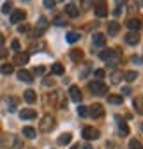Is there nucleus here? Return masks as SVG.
<instances>
[{
	"instance_id": "1",
	"label": "nucleus",
	"mask_w": 143,
	"mask_h": 149,
	"mask_svg": "<svg viewBox=\"0 0 143 149\" xmlns=\"http://www.w3.org/2000/svg\"><path fill=\"white\" fill-rule=\"evenodd\" d=\"M88 89L92 91V94L102 96V94H106V91H108V85H106L104 82H101V80H94V82L88 84Z\"/></svg>"
},
{
	"instance_id": "2",
	"label": "nucleus",
	"mask_w": 143,
	"mask_h": 149,
	"mask_svg": "<svg viewBox=\"0 0 143 149\" xmlns=\"http://www.w3.org/2000/svg\"><path fill=\"white\" fill-rule=\"evenodd\" d=\"M55 119H53L51 116H44L43 117V121L39 123V130H41V132H44V133H48V132H51V130L53 128H55Z\"/></svg>"
},
{
	"instance_id": "3",
	"label": "nucleus",
	"mask_w": 143,
	"mask_h": 149,
	"mask_svg": "<svg viewBox=\"0 0 143 149\" xmlns=\"http://www.w3.org/2000/svg\"><path fill=\"white\" fill-rule=\"evenodd\" d=\"M81 135H83L85 140H96V139H99V130L97 128H92V126H85L83 132H81Z\"/></svg>"
},
{
	"instance_id": "4",
	"label": "nucleus",
	"mask_w": 143,
	"mask_h": 149,
	"mask_svg": "<svg viewBox=\"0 0 143 149\" xmlns=\"http://www.w3.org/2000/svg\"><path fill=\"white\" fill-rule=\"evenodd\" d=\"M88 114H90L94 119L96 117H102L104 116V107L101 103H94V105H90V108H88Z\"/></svg>"
},
{
	"instance_id": "5",
	"label": "nucleus",
	"mask_w": 143,
	"mask_h": 149,
	"mask_svg": "<svg viewBox=\"0 0 143 149\" xmlns=\"http://www.w3.org/2000/svg\"><path fill=\"white\" fill-rule=\"evenodd\" d=\"M69 94H71V100H73L74 103H80L81 101V91H80V87L71 85L69 87Z\"/></svg>"
},
{
	"instance_id": "6",
	"label": "nucleus",
	"mask_w": 143,
	"mask_h": 149,
	"mask_svg": "<svg viewBox=\"0 0 143 149\" xmlns=\"http://www.w3.org/2000/svg\"><path fill=\"white\" fill-rule=\"evenodd\" d=\"M126 25H127V29L131 32H136V30L141 29V20H140V18H131V20L126 22Z\"/></svg>"
},
{
	"instance_id": "7",
	"label": "nucleus",
	"mask_w": 143,
	"mask_h": 149,
	"mask_svg": "<svg viewBox=\"0 0 143 149\" xmlns=\"http://www.w3.org/2000/svg\"><path fill=\"white\" fill-rule=\"evenodd\" d=\"M28 59H30V55H28V53H25V52H18V53L14 55V64L23 66V64L28 62Z\"/></svg>"
},
{
	"instance_id": "8",
	"label": "nucleus",
	"mask_w": 143,
	"mask_h": 149,
	"mask_svg": "<svg viewBox=\"0 0 143 149\" xmlns=\"http://www.w3.org/2000/svg\"><path fill=\"white\" fill-rule=\"evenodd\" d=\"M115 119H117V126H118V133H120V137L129 135V128H127V124L124 123V121H120V117H118V116H117Z\"/></svg>"
},
{
	"instance_id": "9",
	"label": "nucleus",
	"mask_w": 143,
	"mask_h": 149,
	"mask_svg": "<svg viewBox=\"0 0 143 149\" xmlns=\"http://www.w3.org/2000/svg\"><path fill=\"white\" fill-rule=\"evenodd\" d=\"M92 43H94V46H104V43H106V36L101 34V32H96L94 37H92Z\"/></svg>"
},
{
	"instance_id": "10",
	"label": "nucleus",
	"mask_w": 143,
	"mask_h": 149,
	"mask_svg": "<svg viewBox=\"0 0 143 149\" xmlns=\"http://www.w3.org/2000/svg\"><path fill=\"white\" fill-rule=\"evenodd\" d=\"M20 117L21 119H35V117H37V112L32 110V108H23L20 112Z\"/></svg>"
},
{
	"instance_id": "11",
	"label": "nucleus",
	"mask_w": 143,
	"mask_h": 149,
	"mask_svg": "<svg viewBox=\"0 0 143 149\" xmlns=\"http://www.w3.org/2000/svg\"><path fill=\"white\" fill-rule=\"evenodd\" d=\"M18 78H20L21 82H25V84H32V74L27 71V69H20V71H18Z\"/></svg>"
},
{
	"instance_id": "12",
	"label": "nucleus",
	"mask_w": 143,
	"mask_h": 149,
	"mask_svg": "<svg viewBox=\"0 0 143 149\" xmlns=\"http://www.w3.org/2000/svg\"><path fill=\"white\" fill-rule=\"evenodd\" d=\"M25 11H14L12 14H11V23H20V22H23L25 20Z\"/></svg>"
},
{
	"instance_id": "13",
	"label": "nucleus",
	"mask_w": 143,
	"mask_h": 149,
	"mask_svg": "<svg viewBox=\"0 0 143 149\" xmlns=\"http://www.w3.org/2000/svg\"><path fill=\"white\" fill-rule=\"evenodd\" d=\"M65 13H67L71 18H76V16L80 14V9H78L74 4H71V2H69V4H65Z\"/></svg>"
},
{
	"instance_id": "14",
	"label": "nucleus",
	"mask_w": 143,
	"mask_h": 149,
	"mask_svg": "<svg viewBox=\"0 0 143 149\" xmlns=\"http://www.w3.org/2000/svg\"><path fill=\"white\" fill-rule=\"evenodd\" d=\"M126 43L127 45H138V41H140V36L136 34V32H129V34H126Z\"/></svg>"
},
{
	"instance_id": "15",
	"label": "nucleus",
	"mask_w": 143,
	"mask_h": 149,
	"mask_svg": "<svg viewBox=\"0 0 143 149\" xmlns=\"http://www.w3.org/2000/svg\"><path fill=\"white\" fill-rule=\"evenodd\" d=\"M94 13H96L97 18H104L106 14H108V7H106V4H97Z\"/></svg>"
},
{
	"instance_id": "16",
	"label": "nucleus",
	"mask_w": 143,
	"mask_h": 149,
	"mask_svg": "<svg viewBox=\"0 0 143 149\" xmlns=\"http://www.w3.org/2000/svg\"><path fill=\"white\" fill-rule=\"evenodd\" d=\"M80 32H76V30H71L67 36H65V41L67 43H71V45H73V43H76V41H80Z\"/></svg>"
},
{
	"instance_id": "17",
	"label": "nucleus",
	"mask_w": 143,
	"mask_h": 149,
	"mask_svg": "<svg viewBox=\"0 0 143 149\" xmlns=\"http://www.w3.org/2000/svg\"><path fill=\"white\" fill-rule=\"evenodd\" d=\"M133 105H134V110L138 112V114L143 116V96H136L134 101H133Z\"/></svg>"
},
{
	"instance_id": "18",
	"label": "nucleus",
	"mask_w": 143,
	"mask_h": 149,
	"mask_svg": "<svg viewBox=\"0 0 143 149\" xmlns=\"http://www.w3.org/2000/svg\"><path fill=\"white\" fill-rule=\"evenodd\" d=\"M118 30H120V23L118 22H110L108 23V34L110 36H117Z\"/></svg>"
},
{
	"instance_id": "19",
	"label": "nucleus",
	"mask_w": 143,
	"mask_h": 149,
	"mask_svg": "<svg viewBox=\"0 0 143 149\" xmlns=\"http://www.w3.org/2000/svg\"><path fill=\"white\" fill-rule=\"evenodd\" d=\"M46 29H48V20H46L44 16H41L39 22H37V34H43Z\"/></svg>"
},
{
	"instance_id": "20",
	"label": "nucleus",
	"mask_w": 143,
	"mask_h": 149,
	"mask_svg": "<svg viewBox=\"0 0 143 149\" xmlns=\"http://www.w3.org/2000/svg\"><path fill=\"white\" fill-rule=\"evenodd\" d=\"M71 140H73V135H71V133H62L58 137V146H67Z\"/></svg>"
},
{
	"instance_id": "21",
	"label": "nucleus",
	"mask_w": 143,
	"mask_h": 149,
	"mask_svg": "<svg viewBox=\"0 0 143 149\" xmlns=\"http://www.w3.org/2000/svg\"><path fill=\"white\" fill-rule=\"evenodd\" d=\"M71 59H73L74 62H80V61L83 59V52H81V50H76V48L71 50Z\"/></svg>"
},
{
	"instance_id": "22",
	"label": "nucleus",
	"mask_w": 143,
	"mask_h": 149,
	"mask_svg": "<svg viewBox=\"0 0 143 149\" xmlns=\"http://www.w3.org/2000/svg\"><path fill=\"white\" fill-rule=\"evenodd\" d=\"M23 96H25V101H27V103H34V101H35V98H37V96H35V92H34L32 89L25 91V94H23Z\"/></svg>"
},
{
	"instance_id": "23",
	"label": "nucleus",
	"mask_w": 143,
	"mask_h": 149,
	"mask_svg": "<svg viewBox=\"0 0 143 149\" xmlns=\"http://www.w3.org/2000/svg\"><path fill=\"white\" fill-rule=\"evenodd\" d=\"M124 78H126V82H134L138 78V73L136 71H126L124 73Z\"/></svg>"
},
{
	"instance_id": "24",
	"label": "nucleus",
	"mask_w": 143,
	"mask_h": 149,
	"mask_svg": "<svg viewBox=\"0 0 143 149\" xmlns=\"http://www.w3.org/2000/svg\"><path fill=\"white\" fill-rule=\"evenodd\" d=\"M23 135H25L27 139H34V137H35V130H34L32 126H25V128H23Z\"/></svg>"
},
{
	"instance_id": "25",
	"label": "nucleus",
	"mask_w": 143,
	"mask_h": 149,
	"mask_svg": "<svg viewBox=\"0 0 143 149\" xmlns=\"http://www.w3.org/2000/svg\"><path fill=\"white\" fill-rule=\"evenodd\" d=\"M12 71H14L12 64H2V66H0V73H2V74H11Z\"/></svg>"
},
{
	"instance_id": "26",
	"label": "nucleus",
	"mask_w": 143,
	"mask_h": 149,
	"mask_svg": "<svg viewBox=\"0 0 143 149\" xmlns=\"http://www.w3.org/2000/svg\"><path fill=\"white\" fill-rule=\"evenodd\" d=\"M129 149H143V144L140 140L133 139V140H129Z\"/></svg>"
},
{
	"instance_id": "27",
	"label": "nucleus",
	"mask_w": 143,
	"mask_h": 149,
	"mask_svg": "<svg viewBox=\"0 0 143 149\" xmlns=\"http://www.w3.org/2000/svg\"><path fill=\"white\" fill-rule=\"evenodd\" d=\"M51 71L55 73V74H64V66L57 62V64H53V66H51Z\"/></svg>"
},
{
	"instance_id": "28",
	"label": "nucleus",
	"mask_w": 143,
	"mask_h": 149,
	"mask_svg": "<svg viewBox=\"0 0 143 149\" xmlns=\"http://www.w3.org/2000/svg\"><path fill=\"white\" fill-rule=\"evenodd\" d=\"M108 103H111V105H122V96H108Z\"/></svg>"
},
{
	"instance_id": "29",
	"label": "nucleus",
	"mask_w": 143,
	"mask_h": 149,
	"mask_svg": "<svg viewBox=\"0 0 143 149\" xmlns=\"http://www.w3.org/2000/svg\"><path fill=\"white\" fill-rule=\"evenodd\" d=\"M78 116L87 117V116H88V108H87V107H83V105H80V107H78Z\"/></svg>"
},
{
	"instance_id": "30",
	"label": "nucleus",
	"mask_w": 143,
	"mask_h": 149,
	"mask_svg": "<svg viewBox=\"0 0 143 149\" xmlns=\"http://www.w3.org/2000/svg\"><path fill=\"white\" fill-rule=\"evenodd\" d=\"M11 9H12V4H11V2H6V4L2 6V13H4V14H7Z\"/></svg>"
},
{
	"instance_id": "31",
	"label": "nucleus",
	"mask_w": 143,
	"mask_h": 149,
	"mask_svg": "<svg viewBox=\"0 0 143 149\" xmlns=\"http://www.w3.org/2000/svg\"><path fill=\"white\" fill-rule=\"evenodd\" d=\"M94 74H96V78H104V71L102 69H96Z\"/></svg>"
},
{
	"instance_id": "32",
	"label": "nucleus",
	"mask_w": 143,
	"mask_h": 149,
	"mask_svg": "<svg viewBox=\"0 0 143 149\" xmlns=\"http://www.w3.org/2000/svg\"><path fill=\"white\" fill-rule=\"evenodd\" d=\"M120 77H122L120 73H113V77H111V78H113V84H118V82H120Z\"/></svg>"
},
{
	"instance_id": "33",
	"label": "nucleus",
	"mask_w": 143,
	"mask_h": 149,
	"mask_svg": "<svg viewBox=\"0 0 143 149\" xmlns=\"http://www.w3.org/2000/svg\"><path fill=\"white\" fill-rule=\"evenodd\" d=\"M11 46H12V50H16V52H20V43H18L16 39H14V41L11 43Z\"/></svg>"
},
{
	"instance_id": "34",
	"label": "nucleus",
	"mask_w": 143,
	"mask_h": 149,
	"mask_svg": "<svg viewBox=\"0 0 143 149\" xmlns=\"http://www.w3.org/2000/svg\"><path fill=\"white\" fill-rule=\"evenodd\" d=\"M44 6H46L48 9H51L53 6H55V2H53V0H44Z\"/></svg>"
},
{
	"instance_id": "35",
	"label": "nucleus",
	"mask_w": 143,
	"mask_h": 149,
	"mask_svg": "<svg viewBox=\"0 0 143 149\" xmlns=\"http://www.w3.org/2000/svg\"><path fill=\"white\" fill-rule=\"evenodd\" d=\"M122 6H124V4H120V2H118V4H117V9H115V13H113V14H115V16H118V14H120V13H122V9H120V7H122Z\"/></svg>"
},
{
	"instance_id": "36",
	"label": "nucleus",
	"mask_w": 143,
	"mask_h": 149,
	"mask_svg": "<svg viewBox=\"0 0 143 149\" xmlns=\"http://www.w3.org/2000/svg\"><path fill=\"white\" fill-rule=\"evenodd\" d=\"M46 87H50V85H53V78H44V82H43Z\"/></svg>"
},
{
	"instance_id": "37",
	"label": "nucleus",
	"mask_w": 143,
	"mask_h": 149,
	"mask_svg": "<svg viewBox=\"0 0 143 149\" xmlns=\"http://www.w3.org/2000/svg\"><path fill=\"white\" fill-rule=\"evenodd\" d=\"M55 25H58V27H60V25H64V20H62L60 16H57V18H55Z\"/></svg>"
},
{
	"instance_id": "38",
	"label": "nucleus",
	"mask_w": 143,
	"mask_h": 149,
	"mask_svg": "<svg viewBox=\"0 0 143 149\" xmlns=\"http://www.w3.org/2000/svg\"><path fill=\"white\" fill-rule=\"evenodd\" d=\"M34 73H35V74H43V73H44V68H35Z\"/></svg>"
},
{
	"instance_id": "39",
	"label": "nucleus",
	"mask_w": 143,
	"mask_h": 149,
	"mask_svg": "<svg viewBox=\"0 0 143 149\" xmlns=\"http://www.w3.org/2000/svg\"><path fill=\"white\" fill-rule=\"evenodd\" d=\"M18 30H20V32H27L28 27H27V25H20V27H18Z\"/></svg>"
},
{
	"instance_id": "40",
	"label": "nucleus",
	"mask_w": 143,
	"mask_h": 149,
	"mask_svg": "<svg viewBox=\"0 0 143 149\" xmlns=\"http://www.w3.org/2000/svg\"><path fill=\"white\" fill-rule=\"evenodd\" d=\"M122 92H124V94H131V87H124Z\"/></svg>"
},
{
	"instance_id": "41",
	"label": "nucleus",
	"mask_w": 143,
	"mask_h": 149,
	"mask_svg": "<svg viewBox=\"0 0 143 149\" xmlns=\"http://www.w3.org/2000/svg\"><path fill=\"white\" fill-rule=\"evenodd\" d=\"M6 55H7V52H6V50H0V59H4Z\"/></svg>"
},
{
	"instance_id": "42",
	"label": "nucleus",
	"mask_w": 143,
	"mask_h": 149,
	"mask_svg": "<svg viewBox=\"0 0 143 149\" xmlns=\"http://www.w3.org/2000/svg\"><path fill=\"white\" fill-rule=\"evenodd\" d=\"M81 149H92V146H90V144H83Z\"/></svg>"
},
{
	"instance_id": "43",
	"label": "nucleus",
	"mask_w": 143,
	"mask_h": 149,
	"mask_svg": "<svg viewBox=\"0 0 143 149\" xmlns=\"http://www.w3.org/2000/svg\"><path fill=\"white\" fill-rule=\"evenodd\" d=\"M2 45H4V36L0 34V46H2Z\"/></svg>"
},
{
	"instance_id": "44",
	"label": "nucleus",
	"mask_w": 143,
	"mask_h": 149,
	"mask_svg": "<svg viewBox=\"0 0 143 149\" xmlns=\"http://www.w3.org/2000/svg\"><path fill=\"white\" fill-rule=\"evenodd\" d=\"M141 6H143V2H141Z\"/></svg>"
}]
</instances>
